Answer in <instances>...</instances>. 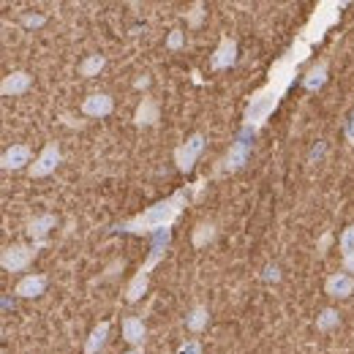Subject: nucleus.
Instances as JSON below:
<instances>
[{"label":"nucleus","mask_w":354,"mask_h":354,"mask_svg":"<svg viewBox=\"0 0 354 354\" xmlns=\"http://www.w3.org/2000/svg\"><path fill=\"white\" fill-rule=\"evenodd\" d=\"M310 49H313V44L306 41L303 36H297V41L286 49V55H283L281 60L272 63V68H270V74H267V77H270L267 85L257 90V93L251 95L248 106H245L243 131L257 133L262 126H265L267 118L272 115V109L281 104L283 93H286L289 85L295 82V77H297V66L306 63V60L310 57Z\"/></svg>","instance_id":"f257e3e1"},{"label":"nucleus","mask_w":354,"mask_h":354,"mask_svg":"<svg viewBox=\"0 0 354 354\" xmlns=\"http://www.w3.org/2000/svg\"><path fill=\"white\" fill-rule=\"evenodd\" d=\"M185 207H188V194L185 191H175L172 196L150 205L145 213H139V216H133L129 221H123L118 229L126 232V234H156V232L172 229Z\"/></svg>","instance_id":"f03ea898"},{"label":"nucleus","mask_w":354,"mask_h":354,"mask_svg":"<svg viewBox=\"0 0 354 354\" xmlns=\"http://www.w3.org/2000/svg\"><path fill=\"white\" fill-rule=\"evenodd\" d=\"M169 240H172V229L156 232V237H153V248H150L147 262L136 270V275H133L131 281H129V286H126V300H129V303H139V300L145 297L147 283H150V272H153V270L158 267V262L164 259V254H167V248H169Z\"/></svg>","instance_id":"7ed1b4c3"},{"label":"nucleus","mask_w":354,"mask_h":354,"mask_svg":"<svg viewBox=\"0 0 354 354\" xmlns=\"http://www.w3.org/2000/svg\"><path fill=\"white\" fill-rule=\"evenodd\" d=\"M205 145H207L205 133L196 131V133H191L185 142H180V145L175 147V164H177V169H180L183 175H188V172L196 167L199 156L205 153Z\"/></svg>","instance_id":"20e7f679"},{"label":"nucleus","mask_w":354,"mask_h":354,"mask_svg":"<svg viewBox=\"0 0 354 354\" xmlns=\"http://www.w3.org/2000/svg\"><path fill=\"white\" fill-rule=\"evenodd\" d=\"M36 248L33 245H25V243H14V245H6L3 254H0V267L6 272H25L30 262L36 259Z\"/></svg>","instance_id":"39448f33"},{"label":"nucleus","mask_w":354,"mask_h":354,"mask_svg":"<svg viewBox=\"0 0 354 354\" xmlns=\"http://www.w3.org/2000/svg\"><path fill=\"white\" fill-rule=\"evenodd\" d=\"M63 161V153H60V145L57 142H46L44 147H41V153H39V158L30 164V169H28V175L33 177H49L55 169H57V164Z\"/></svg>","instance_id":"423d86ee"},{"label":"nucleus","mask_w":354,"mask_h":354,"mask_svg":"<svg viewBox=\"0 0 354 354\" xmlns=\"http://www.w3.org/2000/svg\"><path fill=\"white\" fill-rule=\"evenodd\" d=\"M55 226H57V218H55L52 213L36 216V218H30V221L25 223V232H28V237L33 240V248H36V251H39V248H44L46 234H49Z\"/></svg>","instance_id":"0eeeda50"},{"label":"nucleus","mask_w":354,"mask_h":354,"mask_svg":"<svg viewBox=\"0 0 354 354\" xmlns=\"http://www.w3.org/2000/svg\"><path fill=\"white\" fill-rule=\"evenodd\" d=\"M248 153H251V139L248 136H240L237 142H232L229 153L223 156V169L226 172H240L248 161Z\"/></svg>","instance_id":"6e6552de"},{"label":"nucleus","mask_w":354,"mask_h":354,"mask_svg":"<svg viewBox=\"0 0 354 354\" xmlns=\"http://www.w3.org/2000/svg\"><path fill=\"white\" fill-rule=\"evenodd\" d=\"M46 275L41 272H30V275H22L14 286V295L17 297H25V300H33V297H41L46 292Z\"/></svg>","instance_id":"1a4fd4ad"},{"label":"nucleus","mask_w":354,"mask_h":354,"mask_svg":"<svg viewBox=\"0 0 354 354\" xmlns=\"http://www.w3.org/2000/svg\"><path fill=\"white\" fill-rule=\"evenodd\" d=\"M234 63H237V41L229 36H221V41L210 57V66H213V71H223V68H232Z\"/></svg>","instance_id":"9d476101"},{"label":"nucleus","mask_w":354,"mask_h":354,"mask_svg":"<svg viewBox=\"0 0 354 354\" xmlns=\"http://www.w3.org/2000/svg\"><path fill=\"white\" fill-rule=\"evenodd\" d=\"M0 167L3 172H17L22 167L30 169V147L28 145H11L3 150V158H0Z\"/></svg>","instance_id":"9b49d317"},{"label":"nucleus","mask_w":354,"mask_h":354,"mask_svg":"<svg viewBox=\"0 0 354 354\" xmlns=\"http://www.w3.org/2000/svg\"><path fill=\"white\" fill-rule=\"evenodd\" d=\"M112 109H115V101L106 93H90L82 101V115L85 118H106V115H112Z\"/></svg>","instance_id":"f8f14e48"},{"label":"nucleus","mask_w":354,"mask_h":354,"mask_svg":"<svg viewBox=\"0 0 354 354\" xmlns=\"http://www.w3.org/2000/svg\"><path fill=\"white\" fill-rule=\"evenodd\" d=\"M324 292H327L330 297H338V300L352 297L354 295V275H349V272H333V275L324 281Z\"/></svg>","instance_id":"ddd939ff"},{"label":"nucleus","mask_w":354,"mask_h":354,"mask_svg":"<svg viewBox=\"0 0 354 354\" xmlns=\"http://www.w3.org/2000/svg\"><path fill=\"white\" fill-rule=\"evenodd\" d=\"M161 120V109H158V104H156V98H142L139 101V106H136V112H133V126L136 129H145V126H156Z\"/></svg>","instance_id":"4468645a"},{"label":"nucleus","mask_w":354,"mask_h":354,"mask_svg":"<svg viewBox=\"0 0 354 354\" xmlns=\"http://www.w3.org/2000/svg\"><path fill=\"white\" fill-rule=\"evenodd\" d=\"M30 85H33V77L28 71H11L8 77H3L0 93L3 95H22V93L30 90Z\"/></svg>","instance_id":"2eb2a0df"},{"label":"nucleus","mask_w":354,"mask_h":354,"mask_svg":"<svg viewBox=\"0 0 354 354\" xmlns=\"http://www.w3.org/2000/svg\"><path fill=\"white\" fill-rule=\"evenodd\" d=\"M123 341L131 346H145L147 341V327L139 316H126L123 319Z\"/></svg>","instance_id":"dca6fc26"},{"label":"nucleus","mask_w":354,"mask_h":354,"mask_svg":"<svg viewBox=\"0 0 354 354\" xmlns=\"http://www.w3.org/2000/svg\"><path fill=\"white\" fill-rule=\"evenodd\" d=\"M327 71H330V66H327V60H319V63H313L308 68V74L300 80V85L310 93H316V90L324 88V82H327Z\"/></svg>","instance_id":"f3484780"},{"label":"nucleus","mask_w":354,"mask_h":354,"mask_svg":"<svg viewBox=\"0 0 354 354\" xmlns=\"http://www.w3.org/2000/svg\"><path fill=\"white\" fill-rule=\"evenodd\" d=\"M216 234H218L216 223L199 221L194 226V232H191V243H194V248H205V245H210V243L216 240Z\"/></svg>","instance_id":"a211bd4d"},{"label":"nucleus","mask_w":354,"mask_h":354,"mask_svg":"<svg viewBox=\"0 0 354 354\" xmlns=\"http://www.w3.org/2000/svg\"><path fill=\"white\" fill-rule=\"evenodd\" d=\"M106 338H109V322L95 324V327H93V333L88 335V341H85V354H98L101 349H104Z\"/></svg>","instance_id":"6ab92c4d"},{"label":"nucleus","mask_w":354,"mask_h":354,"mask_svg":"<svg viewBox=\"0 0 354 354\" xmlns=\"http://www.w3.org/2000/svg\"><path fill=\"white\" fill-rule=\"evenodd\" d=\"M207 322H210V310L205 308V306H194V308L188 310V316H185V327L191 333H202L207 327Z\"/></svg>","instance_id":"aec40b11"},{"label":"nucleus","mask_w":354,"mask_h":354,"mask_svg":"<svg viewBox=\"0 0 354 354\" xmlns=\"http://www.w3.org/2000/svg\"><path fill=\"white\" fill-rule=\"evenodd\" d=\"M106 66V57L104 55H88L82 63H80V74L82 77H98Z\"/></svg>","instance_id":"412c9836"},{"label":"nucleus","mask_w":354,"mask_h":354,"mask_svg":"<svg viewBox=\"0 0 354 354\" xmlns=\"http://www.w3.org/2000/svg\"><path fill=\"white\" fill-rule=\"evenodd\" d=\"M338 324H341V316H338L335 308H324L319 313V319H316V330H319V333H330V330H335Z\"/></svg>","instance_id":"4be33fe9"},{"label":"nucleus","mask_w":354,"mask_h":354,"mask_svg":"<svg viewBox=\"0 0 354 354\" xmlns=\"http://www.w3.org/2000/svg\"><path fill=\"white\" fill-rule=\"evenodd\" d=\"M354 251V223H349L344 232H341V254H352Z\"/></svg>","instance_id":"5701e85b"},{"label":"nucleus","mask_w":354,"mask_h":354,"mask_svg":"<svg viewBox=\"0 0 354 354\" xmlns=\"http://www.w3.org/2000/svg\"><path fill=\"white\" fill-rule=\"evenodd\" d=\"M202 17H205V6H202V3H194L191 14H185V19H188L191 28H199V25H202Z\"/></svg>","instance_id":"b1692460"},{"label":"nucleus","mask_w":354,"mask_h":354,"mask_svg":"<svg viewBox=\"0 0 354 354\" xmlns=\"http://www.w3.org/2000/svg\"><path fill=\"white\" fill-rule=\"evenodd\" d=\"M183 44H185V36H183V30H172V33L167 36V49L177 52V49H183Z\"/></svg>","instance_id":"393cba45"},{"label":"nucleus","mask_w":354,"mask_h":354,"mask_svg":"<svg viewBox=\"0 0 354 354\" xmlns=\"http://www.w3.org/2000/svg\"><path fill=\"white\" fill-rule=\"evenodd\" d=\"M262 278H265V281H275V283H278V281H281V267H278V265H267L265 267V275H262Z\"/></svg>","instance_id":"a878e982"},{"label":"nucleus","mask_w":354,"mask_h":354,"mask_svg":"<svg viewBox=\"0 0 354 354\" xmlns=\"http://www.w3.org/2000/svg\"><path fill=\"white\" fill-rule=\"evenodd\" d=\"M330 243H333V234H330V232H324V234H322V240H319V245H316V248H319V257H324V254H327Z\"/></svg>","instance_id":"bb28decb"},{"label":"nucleus","mask_w":354,"mask_h":354,"mask_svg":"<svg viewBox=\"0 0 354 354\" xmlns=\"http://www.w3.org/2000/svg\"><path fill=\"white\" fill-rule=\"evenodd\" d=\"M180 354H202V344H199V341H188V344L180 349Z\"/></svg>","instance_id":"cd10ccee"},{"label":"nucleus","mask_w":354,"mask_h":354,"mask_svg":"<svg viewBox=\"0 0 354 354\" xmlns=\"http://www.w3.org/2000/svg\"><path fill=\"white\" fill-rule=\"evenodd\" d=\"M22 22H25L28 28H41V25H44V17H41V14H36V17H25Z\"/></svg>","instance_id":"c85d7f7f"},{"label":"nucleus","mask_w":354,"mask_h":354,"mask_svg":"<svg viewBox=\"0 0 354 354\" xmlns=\"http://www.w3.org/2000/svg\"><path fill=\"white\" fill-rule=\"evenodd\" d=\"M341 265H344V272H349V275H352V272H354V251H352V254H346V257L341 259Z\"/></svg>","instance_id":"c756f323"},{"label":"nucleus","mask_w":354,"mask_h":354,"mask_svg":"<svg viewBox=\"0 0 354 354\" xmlns=\"http://www.w3.org/2000/svg\"><path fill=\"white\" fill-rule=\"evenodd\" d=\"M63 123L71 126V129H85V120H74L71 115H63Z\"/></svg>","instance_id":"7c9ffc66"},{"label":"nucleus","mask_w":354,"mask_h":354,"mask_svg":"<svg viewBox=\"0 0 354 354\" xmlns=\"http://www.w3.org/2000/svg\"><path fill=\"white\" fill-rule=\"evenodd\" d=\"M346 139H349V145H354V112L349 118V123H346Z\"/></svg>","instance_id":"2f4dec72"},{"label":"nucleus","mask_w":354,"mask_h":354,"mask_svg":"<svg viewBox=\"0 0 354 354\" xmlns=\"http://www.w3.org/2000/svg\"><path fill=\"white\" fill-rule=\"evenodd\" d=\"M150 85V77H142V80H136V88H147Z\"/></svg>","instance_id":"473e14b6"},{"label":"nucleus","mask_w":354,"mask_h":354,"mask_svg":"<svg viewBox=\"0 0 354 354\" xmlns=\"http://www.w3.org/2000/svg\"><path fill=\"white\" fill-rule=\"evenodd\" d=\"M126 354H145V346H131V352H126Z\"/></svg>","instance_id":"72a5a7b5"}]
</instances>
